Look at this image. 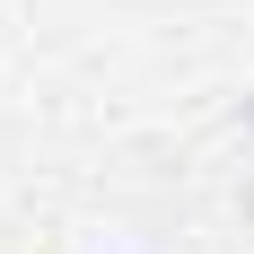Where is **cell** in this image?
<instances>
[{
  "instance_id": "cell-1",
  "label": "cell",
  "mask_w": 254,
  "mask_h": 254,
  "mask_svg": "<svg viewBox=\"0 0 254 254\" xmlns=\"http://www.w3.org/2000/svg\"><path fill=\"white\" fill-rule=\"evenodd\" d=\"M237 131H246V140H254V88H246V97H237Z\"/></svg>"
}]
</instances>
